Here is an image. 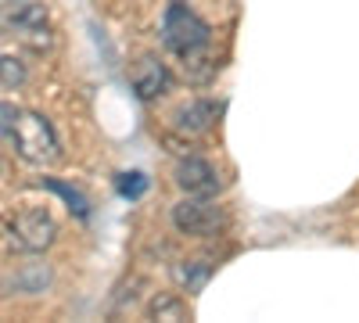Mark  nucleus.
I'll list each match as a JSON object with an SVG mask.
<instances>
[{
	"mask_svg": "<svg viewBox=\"0 0 359 323\" xmlns=\"http://www.w3.org/2000/svg\"><path fill=\"white\" fill-rule=\"evenodd\" d=\"M40 187H47V191H54V194H62L76 216H90V201H86L83 191H76V187H69V184H62V180H40Z\"/></svg>",
	"mask_w": 359,
	"mask_h": 323,
	"instance_id": "nucleus-9",
	"label": "nucleus"
},
{
	"mask_svg": "<svg viewBox=\"0 0 359 323\" xmlns=\"http://www.w3.org/2000/svg\"><path fill=\"white\" fill-rule=\"evenodd\" d=\"M151 316H155V319H187L191 309L180 302L176 295H165V298H158V302L151 305Z\"/></svg>",
	"mask_w": 359,
	"mask_h": 323,
	"instance_id": "nucleus-11",
	"label": "nucleus"
},
{
	"mask_svg": "<svg viewBox=\"0 0 359 323\" xmlns=\"http://www.w3.org/2000/svg\"><path fill=\"white\" fill-rule=\"evenodd\" d=\"M29 79V69H25V62H18L15 54H0V83L4 86H22Z\"/></svg>",
	"mask_w": 359,
	"mask_h": 323,
	"instance_id": "nucleus-10",
	"label": "nucleus"
},
{
	"mask_svg": "<svg viewBox=\"0 0 359 323\" xmlns=\"http://www.w3.org/2000/svg\"><path fill=\"white\" fill-rule=\"evenodd\" d=\"M172 226L187 238H216L226 226V212L212 198L201 194H187L180 205H172Z\"/></svg>",
	"mask_w": 359,
	"mask_h": 323,
	"instance_id": "nucleus-4",
	"label": "nucleus"
},
{
	"mask_svg": "<svg viewBox=\"0 0 359 323\" xmlns=\"http://www.w3.org/2000/svg\"><path fill=\"white\" fill-rule=\"evenodd\" d=\"M176 187L184 191V194H201V198H216L223 180H219V172L212 162H205V158H184L176 165Z\"/></svg>",
	"mask_w": 359,
	"mask_h": 323,
	"instance_id": "nucleus-6",
	"label": "nucleus"
},
{
	"mask_svg": "<svg viewBox=\"0 0 359 323\" xmlns=\"http://www.w3.org/2000/svg\"><path fill=\"white\" fill-rule=\"evenodd\" d=\"M11 140H15V151L29 165H50V162H57V155H62V140H57L54 126L40 111H18Z\"/></svg>",
	"mask_w": 359,
	"mask_h": 323,
	"instance_id": "nucleus-2",
	"label": "nucleus"
},
{
	"mask_svg": "<svg viewBox=\"0 0 359 323\" xmlns=\"http://www.w3.org/2000/svg\"><path fill=\"white\" fill-rule=\"evenodd\" d=\"M133 90H137L140 101L162 97L169 90V69H165V62H158L155 54H144L137 62V69H133Z\"/></svg>",
	"mask_w": 359,
	"mask_h": 323,
	"instance_id": "nucleus-7",
	"label": "nucleus"
},
{
	"mask_svg": "<svg viewBox=\"0 0 359 323\" xmlns=\"http://www.w3.org/2000/svg\"><path fill=\"white\" fill-rule=\"evenodd\" d=\"M8 29H11V36H18L29 50H50L54 47V25H50V15L40 4L15 8L11 18H8Z\"/></svg>",
	"mask_w": 359,
	"mask_h": 323,
	"instance_id": "nucleus-5",
	"label": "nucleus"
},
{
	"mask_svg": "<svg viewBox=\"0 0 359 323\" xmlns=\"http://www.w3.org/2000/svg\"><path fill=\"white\" fill-rule=\"evenodd\" d=\"M57 241V219L47 209H22L8 223V245L25 255H40Z\"/></svg>",
	"mask_w": 359,
	"mask_h": 323,
	"instance_id": "nucleus-3",
	"label": "nucleus"
},
{
	"mask_svg": "<svg viewBox=\"0 0 359 323\" xmlns=\"http://www.w3.org/2000/svg\"><path fill=\"white\" fill-rule=\"evenodd\" d=\"M208 40H212L208 22L201 15H194L187 4L172 0V4L165 8V15H162V43L176 57H194V54H201L208 47Z\"/></svg>",
	"mask_w": 359,
	"mask_h": 323,
	"instance_id": "nucleus-1",
	"label": "nucleus"
},
{
	"mask_svg": "<svg viewBox=\"0 0 359 323\" xmlns=\"http://www.w3.org/2000/svg\"><path fill=\"white\" fill-rule=\"evenodd\" d=\"M15 119H18V108H15V104H8V101H0V144L11 140Z\"/></svg>",
	"mask_w": 359,
	"mask_h": 323,
	"instance_id": "nucleus-13",
	"label": "nucleus"
},
{
	"mask_svg": "<svg viewBox=\"0 0 359 323\" xmlns=\"http://www.w3.org/2000/svg\"><path fill=\"white\" fill-rule=\"evenodd\" d=\"M115 187H118V194H123V198H140L147 191V176L144 172H123L115 180Z\"/></svg>",
	"mask_w": 359,
	"mask_h": 323,
	"instance_id": "nucleus-12",
	"label": "nucleus"
},
{
	"mask_svg": "<svg viewBox=\"0 0 359 323\" xmlns=\"http://www.w3.org/2000/svg\"><path fill=\"white\" fill-rule=\"evenodd\" d=\"M216 115H219V104L212 101H191L176 111V126L184 130V133H205L208 126L216 123Z\"/></svg>",
	"mask_w": 359,
	"mask_h": 323,
	"instance_id": "nucleus-8",
	"label": "nucleus"
}]
</instances>
